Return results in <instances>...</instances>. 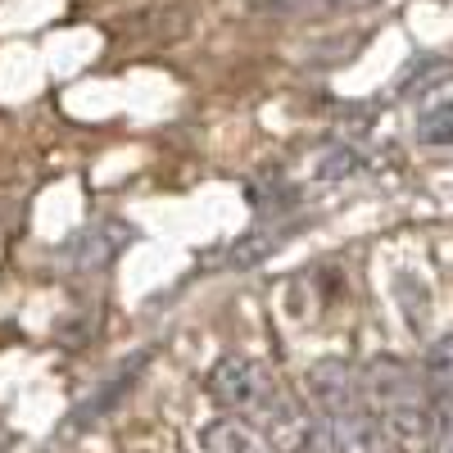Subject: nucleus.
<instances>
[{
  "instance_id": "f257e3e1",
  "label": "nucleus",
  "mask_w": 453,
  "mask_h": 453,
  "mask_svg": "<svg viewBox=\"0 0 453 453\" xmlns=\"http://www.w3.org/2000/svg\"><path fill=\"white\" fill-rule=\"evenodd\" d=\"M209 395H213L218 408H226L232 418L250 422L254 431L263 426V431H273V440H281V444L326 453L322 426H304L299 408L290 403L286 386L277 381V372L268 363L245 358V354H222L209 367Z\"/></svg>"
},
{
  "instance_id": "f03ea898",
  "label": "nucleus",
  "mask_w": 453,
  "mask_h": 453,
  "mask_svg": "<svg viewBox=\"0 0 453 453\" xmlns=\"http://www.w3.org/2000/svg\"><path fill=\"white\" fill-rule=\"evenodd\" d=\"M304 386L318 408L326 453H399L367 408L363 372H354L345 358H318L304 372Z\"/></svg>"
},
{
  "instance_id": "7ed1b4c3",
  "label": "nucleus",
  "mask_w": 453,
  "mask_h": 453,
  "mask_svg": "<svg viewBox=\"0 0 453 453\" xmlns=\"http://www.w3.org/2000/svg\"><path fill=\"white\" fill-rule=\"evenodd\" d=\"M363 395L372 418L381 422L399 453H426L431 444V395L418 367L395 354H376L363 363Z\"/></svg>"
},
{
  "instance_id": "20e7f679",
  "label": "nucleus",
  "mask_w": 453,
  "mask_h": 453,
  "mask_svg": "<svg viewBox=\"0 0 453 453\" xmlns=\"http://www.w3.org/2000/svg\"><path fill=\"white\" fill-rule=\"evenodd\" d=\"M127 241H132V226H127V222L100 218V222L82 226V232L64 245V258H68L73 273H100V268H109V263L123 254Z\"/></svg>"
},
{
  "instance_id": "39448f33",
  "label": "nucleus",
  "mask_w": 453,
  "mask_h": 453,
  "mask_svg": "<svg viewBox=\"0 0 453 453\" xmlns=\"http://www.w3.org/2000/svg\"><path fill=\"white\" fill-rule=\"evenodd\" d=\"M150 363V349H136L132 358H123L119 367H113L109 376H104V381L96 386V395L78 408V412H73V426H91V422H100L104 418V412L113 408V403H119L132 386H136V376H141V367Z\"/></svg>"
},
{
  "instance_id": "423d86ee",
  "label": "nucleus",
  "mask_w": 453,
  "mask_h": 453,
  "mask_svg": "<svg viewBox=\"0 0 453 453\" xmlns=\"http://www.w3.org/2000/svg\"><path fill=\"white\" fill-rule=\"evenodd\" d=\"M200 453H281V449L268 444L263 431H254L241 418H213L209 426H200Z\"/></svg>"
},
{
  "instance_id": "0eeeda50",
  "label": "nucleus",
  "mask_w": 453,
  "mask_h": 453,
  "mask_svg": "<svg viewBox=\"0 0 453 453\" xmlns=\"http://www.w3.org/2000/svg\"><path fill=\"white\" fill-rule=\"evenodd\" d=\"M290 232H295V222H273V226H258V232H250V236H241L232 250L222 254V263L226 268H254V263H263L273 250H281L286 241H290Z\"/></svg>"
},
{
  "instance_id": "6e6552de",
  "label": "nucleus",
  "mask_w": 453,
  "mask_h": 453,
  "mask_svg": "<svg viewBox=\"0 0 453 453\" xmlns=\"http://www.w3.org/2000/svg\"><path fill=\"white\" fill-rule=\"evenodd\" d=\"M376 0H254L258 14L268 19H286V23H309V19H331L340 10H363Z\"/></svg>"
},
{
  "instance_id": "1a4fd4ad",
  "label": "nucleus",
  "mask_w": 453,
  "mask_h": 453,
  "mask_svg": "<svg viewBox=\"0 0 453 453\" xmlns=\"http://www.w3.org/2000/svg\"><path fill=\"white\" fill-rule=\"evenodd\" d=\"M444 82H453V59L444 55H418L395 82V96L412 100V96H426V91H440Z\"/></svg>"
},
{
  "instance_id": "9d476101",
  "label": "nucleus",
  "mask_w": 453,
  "mask_h": 453,
  "mask_svg": "<svg viewBox=\"0 0 453 453\" xmlns=\"http://www.w3.org/2000/svg\"><path fill=\"white\" fill-rule=\"evenodd\" d=\"M422 381H426V395H453V331H444L440 340L426 345V358H422Z\"/></svg>"
},
{
  "instance_id": "9b49d317",
  "label": "nucleus",
  "mask_w": 453,
  "mask_h": 453,
  "mask_svg": "<svg viewBox=\"0 0 453 453\" xmlns=\"http://www.w3.org/2000/svg\"><path fill=\"white\" fill-rule=\"evenodd\" d=\"M418 141L422 145H453V100H435L418 113Z\"/></svg>"
},
{
  "instance_id": "f8f14e48",
  "label": "nucleus",
  "mask_w": 453,
  "mask_h": 453,
  "mask_svg": "<svg viewBox=\"0 0 453 453\" xmlns=\"http://www.w3.org/2000/svg\"><path fill=\"white\" fill-rule=\"evenodd\" d=\"M363 173V155L354 145H331L322 150V164H318V177H354Z\"/></svg>"
}]
</instances>
